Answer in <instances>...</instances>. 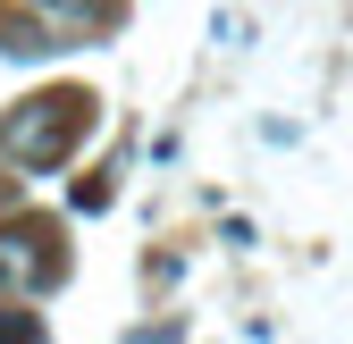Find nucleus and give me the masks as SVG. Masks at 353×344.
<instances>
[{"instance_id": "f257e3e1", "label": "nucleus", "mask_w": 353, "mask_h": 344, "mask_svg": "<svg viewBox=\"0 0 353 344\" xmlns=\"http://www.w3.org/2000/svg\"><path fill=\"white\" fill-rule=\"evenodd\" d=\"M84 118H93V101H84V93H34V101L9 118V151H17V168H59L68 143L84 135Z\"/></svg>"}, {"instance_id": "f03ea898", "label": "nucleus", "mask_w": 353, "mask_h": 344, "mask_svg": "<svg viewBox=\"0 0 353 344\" xmlns=\"http://www.w3.org/2000/svg\"><path fill=\"white\" fill-rule=\"evenodd\" d=\"M42 277H51L42 227H0V286H42Z\"/></svg>"}, {"instance_id": "7ed1b4c3", "label": "nucleus", "mask_w": 353, "mask_h": 344, "mask_svg": "<svg viewBox=\"0 0 353 344\" xmlns=\"http://www.w3.org/2000/svg\"><path fill=\"white\" fill-rule=\"evenodd\" d=\"M26 9H42L51 25H93V17H110V0H26Z\"/></svg>"}, {"instance_id": "20e7f679", "label": "nucleus", "mask_w": 353, "mask_h": 344, "mask_svg": "<svg viewBox=\"0 0 353 344\" xmlns=\"http://www.w3.org/2000/svg\"><path fill=\"white\" fill-rule=\"evenodd\" d=\"M0 344H42L34 311H17V303H0Z\"/></svg>"}]
</instances>
